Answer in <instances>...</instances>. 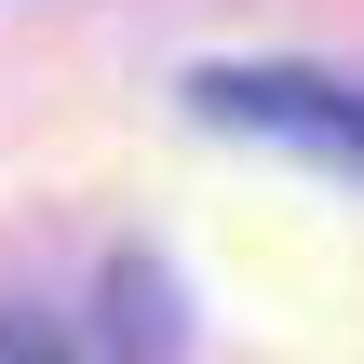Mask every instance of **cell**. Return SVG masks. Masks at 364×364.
Listing matches in <instances>:
<instances>
[{"label":"cell","instance_id":"cell-1","mask_svg":"<svg viewBox=\"0 0 364 364\" xmlns=\"http://www.w3.org/2000/svg\"><path fill=\"white\" fill-rule=\"evenodd\" d=\"M189 108L216 135H270V149H311L364 176V81H324V68H189Z\"/></svg>","mask_w":364,"mask_h":364},{"label":"cell","instance_id":"cell-2","mask_svg":"<svg viewBox=\"0 0 364 364\" xmlns=\"http://www.w3.org/2000/svg\"><path fill=\"white\" fill-rule=\"evenodd\" d=\"M108 351H122V364H162V351H176L162 270H108Z\"/></svg>","mask_w":364,"mask_h":364},{"label":"cell","instance_id":"cell-3","mask_svg":"<svg viewBox=\"0 0 364 364\" xmlns=\"http://www.w3.org/2000/svg\"><path fill=\"white\" fill-rule=\"evenodd\" d=\"M0 364H68V338H54V311H0Z\"/></svg>","mask_w":364,"mask_h":364}]
</instances>
